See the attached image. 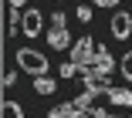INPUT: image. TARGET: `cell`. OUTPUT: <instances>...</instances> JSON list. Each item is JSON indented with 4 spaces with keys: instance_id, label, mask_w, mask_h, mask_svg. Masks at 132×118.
<instances>
[{
    "instance_id": "cell-1",
    "label": "cell",
    "mask_w": 132,
    "mask_h": 118,
    "mask_svg": "<svg viewBox=\"0 0 132 118\" xmlns=\"http://www.w3.org/2000/svg\"><path fill=\"white\" fill-rule=\"evenodd\" d=\"M14 61H17V68L24 71V74H31V78H41V74H47V68H51V61L41 54V51H31V47H20L17 54H14Z\"/></svg>"
},
{
    "instance_id": "cell-2",
    "label": "cell",
    "mask_w": 132,
    "mask_h": 118,
    "mask_svg": "<svg viewBox=\"0 0 132 118\" xmlns=\"http://www.w3.org/2000/svg\"><path fill=\"white\" fill-rule=\"evenodd\" d=\"M95 41L92 37H81V41H78L75 47H71V61L78 64V68H85V64H95Z\"/></svg>"
},
{
    "instance_id": "cell-3",
    "label": "cell",
    "mask_w": 132,
    "mask_h": 118,
    "mask_svg": "<svg viewBox=\"0 0 132 118\" xmlns=\"http://www.w3.org/2000/svg\"><path fill=\"white\" fill-rule=\"evenodd\" d=\"M41 27H44V17H41V10L27 7V10L20 14V31H24V37H37V34H41Z\"/></svg>"
},
{
    "instance_id": "cell-4",
    "label": "cell",
    "mask_w": 132,
    "mask_h": 118,
    "mask_svg": "<svg viewBox=\"0 0 132 118\" xmlns=\"http://www.w3.org/2000/svg\"><path fill=\"white\" fill-rule=\"evenodd\" d=\"M112 37L115 41H129L132 37V14L129 10H115V17H112Z\"/></svg>"
},
{
    "instance_id": "cell-5",
    "label": "cell",
    "mask_w": 132,
    "mask_h": 118,
    "mask_svg": "<svg viewBox=\"0 0 132 118\" xmlns=\"http://www.w3.org/2000/svg\"><path fill=\"white\" fill-rule=\"evenodd\" d=\"M47 118H92V111L78 108L75 101H64V105H58V108H51V111H47Z\"/></svg>"
},
{
    "instance_id": "cell-6",
    "label": "cell",
    "mask_w": 132,
    "mask_h": 118,
    "mask_svg": "<svg viewBox=\"0 0 132 118\" xmlns=\"http://www.w3.org/2000/svg\"><path fill=\"white\" fill-rule=\"evenodd\" d=\"M95 68L102 71V78H109V71L115 68V57L109 54V47H98V51H95Z\"/></svg>"
},
{
    "instance_id": "cell-7",
    "label": "cell",
    "mask_w": 132,
    "mask_h": 118,
    "mask_svg": "<svg viewBox=\"0 0 132 118\" xmlns=\"http://www.w3.org/2000/svg\"><path fill=\"white\" fill-rule=\"evenodd\" d=\"M47 44L54 47V51H64V47H71V37H68V31H64V27H51Z\"/></svg>"
},
{
    "instance_id": "cell-8",
    "label": "cell",
    "mask_w": 132,
    "mask_h": 118,
    "mask_svg": "<svg viewBox=\"0 0 132 118\" xmlns=\"http://www.w3.org/2000/svg\"><path fill=\"white\" fill-rule=\"evenodd\" d=\"M109 101L115 108H132V91H129V88H112V91H109Z\"/></svg>"
},
{
    "instance_id": "cell-9",
    "label": "cell",
    "mask_w": 132,
    "mask_h": 118,
    "mask_svg": "<svg viewBox=\"0 0 132 118\" xmlns=\"http://www.w3.org/2000/svg\"><path fill=\"white\" fill-rule=\"evenodd\" d=\"M34 91L37 95H51V91H58V84H54V78L41 74V78H34Z\"/></svg>"
},
{
    "instance_id": "cell-10",
    "label": "cell",
    "mask_w": 132,
    "mask_h": 118,
    "mask_svg": "<svg viewBox=\"0 0 132 118\" xmlns=\"http://www.w3.org/2000/svg\"><path fill=\"white\" fill-rule=\"evenodd\" d=\"M0 118H24V105H17V101H4Z\"/></svg>"
},
{
    "instance_id": "cell-11",
    "label": "cell",
    "mask_w": 132,
    "mask_h": 118,
    "mask_svg": "<svg viewBox=\"0 0 132 118\" xmlns=\"http://www.w3.org/2000/svg\"><path fill=\"white\" fill-rule=\"evenodd\" d=\"M119 68H122V78H125V81H132V51L119 57Z\"/></svg>"
},
{
    "instance_id": "cell-12",
    "label": "cell",
    "mask_w": 132,
    "mask_h": 118,
    "mask_svg": "<svg viewBox=\"0 0 132 118\" xmlns=\"http://www.w3.org/2000/svg\"><path fill=\"white\" fill-rule=\"evenodd\" d=\"M75 74H78V64L75 61H64L61 64V78H75Z\"/></svg>"
},
{
    "instance_id": "cell-13",
    "label": "cell",
    "mask_w": 132,
    "mask_h": 118,
    "mask_svg": "<svg viewBox=\"0 0 132 118\" xmlns=\"http://www.w3.org/2000/svg\"><path fill=\"white\" fill-rule=\"evenodd\" d=\"M78 20L88 24V20H92V7H78Z\"/></svg>"
},
{
    "instance_id": "cell-14",
    "label": "cell",
    "mask_w": 132,
    "mask_h": 118,
    "mask_svg": "<svg viewBox=\"0 0 132 118\" xmlns=\"http://www.w3.org/2000/svg\"><path fill=\"white\" fill-rule=\"evenodd\" d=\"M51 27H64V14H61V10L51 14Z\"/></svg>"
},
{
    "instance_id": "cell-15",
    "label": "cell",
    "mask_w": 132,
    "mask_h": 118,
    "mask_svg": "<svg viewBox=\"0 0 132 118\" xmlns=\"http://www.w3.org/2000/svg\"><path fill=\"white\" fill-rule=\"evenodd\" d=\"M14 81H17V74L14 71H4V88H14Z\"/></svg>"
},
{
    "instance_id": "cell-16",
    "label": "cell",
    "mask_w": 132,
    "mask_h": 118,
    "mask_svg": "<svg viewBox=\"0 0 132 118\" xmlns=\"http://www.w3.org/2000/svg\"><path fill=\"white\" fill-rule=\"evenodd\" d=\"M92 4H95V7H119L122 0H92Z\"/></svg>"
},
{
    "instance_id": "cell-17",
    "label": "cell",
    "mask_w": 132,
    "mask_h": 118,
    "mask_svg": "<svg viewBox=\"0 0 132 118\" xmlns=\"http://www.w3.org/2000/svg\"><path fill=\"white\" fill-rule=\"evenodd\" d=\"M24 4H27V0H7V7H17V10H20Z\"/></svg>"
}]
</instances>
